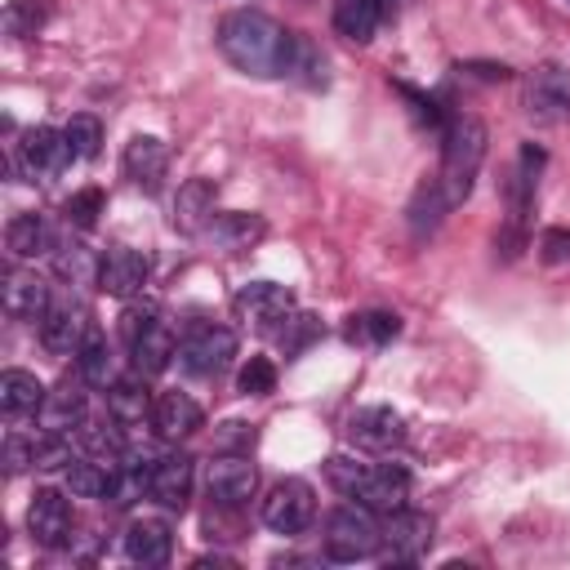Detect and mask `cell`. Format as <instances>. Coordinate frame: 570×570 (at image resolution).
<instances>
[{
	"label": "cell",
	"instance_id": "32",
	"mask_svg": "<svg viewBox=\"0 0 570 570\" xmlns=\"http://www.w3.org/2000/svg\"><path fill=\"white\" fill-rule=\"evenodd\" d=\"M321 334H325V325H321L316 316H307V312H289V316H285V325L276 330V338H281V347H285V356H289V361H294L307 343H316Z\"/></svg>",
	"mask_w": 570,
	"mask_h": 570
},
{
	"label": "cell",
	"instance_id": "14",
	"mask_svg": "<svg viewBox=\"0 0 570 570\" xmlns=\"http://www.w3.org/2000/svg\"><path fill=\"white\" fill-rule=\"evenodd\" d=\"M85 374H67L53 392H45V405H40V423H45V432H76L80 423H85V405H89V396H85Z\"/></svg>",
	"mask_w": 570,
	"mask_h": 570
},
{
	"label": "cell",
	"instance_id": "18",
	"mask_svg": "<svg viewBox=\"0 0 570 570\" xmlns=\"http://www.w3.org/2000/svg\"><path fill=\"white\" fill-rule=\"evenodd\" d=\"M125 552L138 566H165L174 552V530L160 517H134L125 525Z\"/></svg>",
	"mask_w": 570,
	"mask_h": 570
},
{
	"label": "cell",
	"instance_id": "27",
	"mask_svg": "<svg viewBox=\"0 0 570 570\" xmlns=\"http://www.w3.org/2000/svg\"><path fill=\"white\" fill-rule=\"evenodd\" d=\"M263 232H267V223H263L258 214H240V209L214 214V223H209L214 245H223V249H232V254H240V249H249L254 240H263Z\"/></svg>",
	"mask_w": 570,
	"mask_h": 570
},
{
	"label": "cell",
	"instance_id": "6",
	"mask_svg": "<svg viewBox=\"0 0 570 570\" xmlns=\"http://www.w3.org/2000/svg\"><path fill=\"white\" fill-rule=\"evenodd\" d=\"M236 356V334L227 325H196L183 343H178V365L196 379H214L218 370H227Z\"/></svg>",
	"mask_w": 570,
	"mask_h": 570
},
{
	"label": "cell",
	"instance_id": "11",
	"mask_svg": "<svg viewBox=\"0 0 570 570\" xmlns=\"http://www.w3.org/2000/svg\"><path fill=\"white\" fill-rule=\"evenodd\" d=\"M27 525H31V539L40 548H67L71 543V503L58 494V490H36L31 494V508H27Z\"/></svg>",
	"mask_w": 570,
	"mask_h": 570
},
{
	"label": "cell",
	"instance_id": "40",
	"mask_svg": "<svg viewBox=\"0 0 570 570\" xmlns=\"http://www.w3.org/2000/svg\"><path fill=\"white\" fill-rule=\"evenodd\" d=\"M58 272L71 285H85V281H98V258H89V249H80V245H67L58 254Z\"/></svg>",
	"mask_w": 570,
	"mask_h": 570
},
{
	"label": "cell",
	"instance_id": "23",
	"mask_svg": "<svg viewBox=\"0 0 570 570\" xmlns=\"http://www.w3.org/2000/svg\"><path fill=\"white\" fill-rule=\"evenodd\" d=\"M49 303H53V294H49V285L36 272H9V285H4V312L9 316L40 321Z\"/></svg>",
	"mask_w": 570,
	"mask_h": 570
},
{
	"label": "cell",
	"instance_id": "19",
	"mask_svg": "<svg viewBox=\"0 0 570 570\" xmlns=\"http://www.w3.org/2000/svg\"><path fill=\"white\" fill-rule=\"evenodd\" d=\"M214 200H218V187L214 178H187L174 196V227L178 232H209L214 223Z\"/></svg>",
	"mask_w": 570,
	"mask_h": 570
},
{
	"label": "cell",
	"instance_id": "21",
	"mask_svg": "<svg viewBox=\"0 0 570 570\" xmlns=\"http://www.w3.org/2000/svg\"><path fill=\"white\" fill-rule=\"evenodd\" d=\"M200 405L187 396V392H160L156 396V410H151V423L165 441H178V436H191L200 428Z\"/></svg>",
	"mask_w": 570,
	"mask_h": 570
},
{
	"label": "cell",
	"instance_id": "30",
	"mask_svg": "<svg viewBox=\"0 0 570 570\" xmlns=\"http://www.w3.org/2000/svg\"><path fill=\"white\" fill-rule=\"evenodd\" d=\"M111 476H116V463H102V459H71L67 463V490L80 499H107Z\"/></svg>",
	"mask_w": 570,
	"mask_h": 570
},
{
	"label": "cell",
	"instance_id": "28",
	"mask_svg": "<svg viewBox=\"0 0 570 570\" xmlns=\"http://www.w3.org/2000/svg\"><path fill=\"white\" fill-rule=\"evenodd\" d=\"M129 352H134V370H138V374H160V370H169V361L178 356V343H174L169 325L156 321L138 343H129Z\"/></svg>",
	"mask_w": 570,
	"mask_h": 570
},
{
	"label": "cell",
	"instance_id": "4",
	"mask_svg": "<svg viewBox=\"0 0 570 570\" xmlns=\"http://www.w3.org/2000/svg\"><path fill=\"white\" fill-rule=\"evenodd\" d=\"M89 338V307L76 294H58L40 316V343L49 356H76Z\"/></svg>",
	"mask_w": 570,
	"mask_h": 570
},
{
	"label": "cell",
	"instance_id": "24",
	"mask_svg": "<svg viewBox=\"0 0 570 570\" xmlns=\"http://www.w3.org/2000/svg\"><path fill=\"white\" fill-rule=\"evenodd\" d=\"M40 405H45V383L36 374H27V370H4L0 374V410L9 419L40 414Z\"/></svg>",
	"mask_w": 570,
	"mask_h": 570
},
{
	"label": "cell",
	"instance_id": "3",
	"mask_svg": "<svg viewBox=\"0 0 570 570\" xmlns=\"http://www.w3.org/2000/svg\"><path fill=\"white\" fill-rule=\"evenodd\" d=\"M383 543V525L370 517V508L361 503H343L330 512L325 521V557L334 561H361V557H374Z\"/></svg>",
	"mask_w": 570,
	"mask_h": 570
},
{
	"label": "cell",
	"instance_id": "7",
	"mask_svg": "<svg viewBox=\"0 0 570 570\" xmlns=\"http://www.w3.org/2000/svg\"><path fill=\"white\" fill-rule=\"evenodd\" d=\"M232 307H236V316L249 321L254 330L272 334V330H281L285 316L294 312V294H289L285 285H276V281H249V285L236 289Z\"/></svg>",
	"mask_w": 570,
	"mask_h": 570
},
{
	"label": "cell",
	"instance_id": "41",
	"mask_svg": "<svg viewBox=\"0 0 570 570\" xmlns=\"http://www.w3.org/2000/svg\"><path fill=\"white\" fill-rule=\"evenodd\" d=\"M156 321H160V307H156V303H129V307L120 312V334H125V343H138Z\"/></svg>",
	"mask_w": 570,
	"mask_h": 570
},
{
	"label": "cell",
	"instance_id": "26",
	"mask_svg": "<svg viewBox=\"0 0 570 570\" xmlns=\"http://www.w3.org/2000/svg\"><path fill=\"white\" fill-rule=\"evenodd\" d=\"M379 18H383V4L379 0H334V31L356 40V45H370L374 31H379Z\"/></svg>",
	"mask_w": 570,
	"mask_h": 570
},
{
	"label": "cell",
	"instance_id": "25",
	"mask_svg": "<svg viewBox=\"0 0 570 570\" xmlns=\"http://www.w3.org/2000/svg\"><path fill=\"white\" fill-rule=\"evenodd\" d=\"M4 245H9L13 258H36V254L53 249V232L40 214H13L9 227H4Z\"/></svg>",
	"mask_w": 570,
	"mask_h": 570
},
{
	"label": "cell",
	"instance_id": "20",
	"mask_svg": "<svg viewBox=\"0 0 570 570\" xmlns=\"http://www.w3.org/2000/svg\"><path fill=\"white\" fill-rule=\"evenodd\" d=\"M151 410H156V401H151V392H147V383L138 374H125V379H116L107 387V414H111V423L134 428V423L151 419Z\"/></svg>",
	"mask_w": 570,
	"mask_h": 570
},
{
	"label": "cell",
	"instance_id": "43",
	"mask_svg": "<svg viewBox=\"0 0 570 570\" xmlns=\"http://www.w3.org/2000/svg\"><path fill=\"white\" fill-rule=\"evenodd\" d=\"M396 89H401V98L410 102V111H414L419 125H441V107H436V98H428V94H419V89H410V85H396Z\"/></svg>",
	"mask_w": 570,
	"mask_h": 570
},
{
	"label": "cell",
	"instance_id": "10",
	"mask_svg": "<svg viewBox=\"0 0 570 570\" xmlns=\"http://www.w3.org/2000/svg\"><path fill=\"white\" fill-rule=\"evenodd\" d=\"M432 517L428 512H410V508H396L387 512L383 521V543H387V561H419L428 548H432Z\"/></svg>",
	"mask_w": 570,
	"mask_h": 570
},
{
	"label": "cell",
	"instance_id": "33",
	"mask_svg": "<svg viewBox=\"0 0 570 570\" xmlns=\"http://www.w3.org/2000/svg\"><path fill=\"white\" fill-rule=\"evenodd\" d=\"M80 445L89 459H102V463H120V450H125L120 432L107 423H80Z\"/></svg>",
	"mask_w": 570,
	"mask_h": 570
},
{
	"label": "cell",
	"instance_id": "13",
	"mask_svg": "<svg viewBox=\"0 0 570 570\" xmlns=\"http://www.w3.org/2000/svg\"><path fill=\"white\" fill-rule=\"evenodd\" d=\"M352 499H361L370 512H396L410 499V472L396 463H370Z\"/></svg>",
	"mask_w": 570,
	"mask_h": 570
},
{
	"label": "cell",
	"instance_id": "12",
	"mask_svg": "<svg viewBox=\"0 0 570 570\" xmlns=\"http://www.w3.org/2000/svg\"><path fill=\"white\" fill-rule=\"evenodd\" d=\"M191 481H196V459L191 454H160V463L151 468L147 476V494L169 508V512H183L187 499H191Z\"/></svg>",
	"mask_w": 570,
	"mask_h": 570
},
{
	"label": "cell",
	"instance_id": "16",
	"mask_svg": "<svg viewBox=\"0 0 570 570\" xmlns=\"http://www.w3.org/2000/svg\"><path fill=\"white\" fill-rule=\"evenodd\" d=\"M120 169H125V178H129L134 187L160 191V178H165V169H169V147H165L160 138H151V134H138V138H129V147H125V156H120Z\"/></svg>",
	"mask_w": 570,
	"mask_h": 570
},
{
	"label": "cell",
	"instance_id": "1",
	"mask_svg": "<svg viewBox=\"0 0 570 570\" xmlns=\"http://www.w3.org/2000/svg\"><path fill=\"white\" fill-rule=\"evenodd\" d=\"M294 40L298 31H285L276 18L258 9H232L218 22V53L254 80L285 76L294 67Z\"/></svg>",
	"mask_w": 570,
	"mask_h": 570
},
{
	"label": "cell",
	"instance_id": "38",
	"mask_svg": "<svg viewBox=\"0 0 570 570\" xmlns=\"http://www.w3.org/2000/svg\"><path fill=\"white\" fill-rule=\"evenodd\" d=\"M365 468H370V463H361V459H352V454H330V459H325V476H330V485H334L338 494H347V499L356 494Z\"/></svg>",
	"mask_w": 570,
	"mask_h": 570
},
{
	"label": "cell",
	"instance_id": "42",
	"mask_svg": "<svg viewBox=\"0 0 570 570\" xmlns=\"http://www.w3.org/2000/svg\"><path fill=\"white\" fill-rule=\"evenodd\" d=\"M539 258H543L548 267L570 263V232H566V227H548V232L539 236Z\"/></svg>",
	"mask_w": 570,
	"mask_h": 570
},
{
	"label": "cell",
	"instance_id": "44",
	"mask_svg": "<svg viewBox=\"0 0 570 570\" xmlns=\"http://www.w3.org/2000/svg\"><path fill=\"white\" fill-rule=\"evenodd\" d=\"M22 468H36V441L9 436L4 441V472H22Z\"/></svg>",
	"mask_w": 570,
	"mask_h": 570
},
{
	"label": "cell",
	"instance_id": "37",
	"mask_svg": "<svg viewBox=\"0 0 570 570\" xmlns=\"http://www.w3.org/2000/svg\"><path fill=\"white\" fill-rule=\"evenodd\" d=\"M67 138H71V147H76L80 160L98 156V147H102V125H98V116H89V111L71 116V120H67Z\"/></svg>",
	"mask_w": 570,
	"mask_h": 570
},
{
	"label": "cell",
	"instance_id": "15",
	"mask_svg": "<svg viewBox=\"0 0 570 570\" xmlns=\"http://www.w3.org/2000/svg\"><path fill=\"white\" fill-rule=\"evenodd\" d=\"M76 147L67 138V129H49V125H36L22 134V165L31 174H62L71 165Z\"/></svg>",
	"mask_w": 570,
	"mask_h": 570
},
{
	"label": "cell",
	"instance_id": "9",
	"mask_svg": "<svg viewBox=\"0 0 570 570\" xmlns=\"http://www.w3.org/2000/svg\"><path fill=\"white\" fill-rule=\"evenodd\" d=\"M254 463L240 459V454H218L209 468H205V490H209V503L218 508H240L249 503L254 494Z\"/></svg>",
	"mask_w": 570,
	"mask_h": 570
},
{
	"label": "cell",
	"instance_id": "31",
	"mask_svg": "<svg viewBox=\"0 0 570 570\" xmlns=\"http://www.w3.org/2000/svg\"><path fill=\"white\" fill-rule=\"evenodd\" d=\"M76 365H80V374H85L89 387H111L116 383V374H111V347H107V338L98 330H89V338L80 343Z\"/></svg>",
	"mask_w": 570,
	"mask_h": 570
},
{
	"label": "cell",
	"instance_id": "2",
	"mask_svg": "<svg viewBox=\"0 0 570 570\" xmlns=\"http://www.w3.org/2000/svg\"><path fill=\"white\" fill-rule=\"evenodd\" d=\"M485 160V125L476 116H454L445 125V142H441V174H436V187L450 205L468 200L472 196V183H476V169Z\"/></svg>",
	"mask_w": 570,
	"mask_h": 570
},
{
	"label": "cell",
	"instance_id": "22",
	"mask_svg": "<svg viewBox=\"0 0 570 570\" xmlns=\"http://www.w3.org/2000/svg\"><path fill=\"white\" fill-rule=\"evenodd\" d=\"M525 102H530V111L543 116V120H566V116H570V76L557 71V67L534 71Z\"/></svg>",
	"mask_w": 570,
	"mask_h": 570
},
{
	"label": "cell",
	"instance_id": "17",
	"mask_svg": "<svg viewBox=\"0 0 570 570\" xmlns=\"http://www.w3.org/2000/svg\"><path fill=\"white\" fill-rule=\"evenodd\" d=\"M347 432L356 445H370V450H392L405 441V419L392 410V405H361L352 419H347Z\"/></svg>",
	"mask_w": 570,
	"mask_h": 570
},
{
	"label": "cell",
	"instance_id": "29",
	"mask_svg": "<svg viewBox=\"0 0 570 570\" xmlns=\"http://www.w3.org/2000/svg\"><path fill=\"white\" fill-rule=\"evenodd\" d=\"M343 334L356 347H383V343H392L401 334V316L396 312H356V316H347Z\"/></svg>",
	"mask_w": 570,
	"mask_h": 570
},
{
	"label": "cell",
	"instance_id": "5",
	"mask_svg": "<svg viewBox=\"0 0 570 570\" xmlns=\"http://www.w3.org/2000/svg\"><path fill=\"white\" fill-rule=\"evenodd\" d=\"M312 517H316V494L303 476L276 481L263 499V525L276 530V534H298V530H307Z\"/></svg>",
	"mask_w": 570,
	"mask_h": 570
},
{
	"label": "cell",
	"instance_id": "45",
	"mask_svg": "<svg viewBox=\"0 0 570 570\" xmlns=\"http://www.w3.org/2000/svg\"><path fill=\"white\" fill-rule=\"evenodd\" d=\"M379 4H383V18H392V13H396V0H379Z\"/></svg>",
	"mask_w": 570,
	"mask_h": 570
},
{
	"label": "cell",
	"instance_id": "36",
	"mask_svg": "<svg viewBox=\"0 0 570 570\" xmlns=\"http://www.w3.org/2000/svg\"><path fill=\"white\" fill-rule=\"evenodd\" d=\"M102 209H107V196H102L98 187H80V191H76V196L62 205L67 223H71V227H85V232L98 223V214H102Z\"/></svg>",
	"mask_w": 570,
	"mask_h": 570
},
{
	"label": "cell",
	"instance_id": "35",
	"mask_svg": "<svg viewBox=\"0 0 570 570\" xmlns=\"http://www.w3.org/2000/svg\"><path fill=\"white\" fill-rule=\"evenodd\" d=\"M272 387H276V365L267 356H249L236 374V392L240 396H267Z\"/></svg>",
	"mask_w": 570,
	"mask_h": 570
},
{
	"label": "cell",
	"instance_id": "8",
	"mask_svg": "<svg viewBox=\"0 0 570 570\" xmlns=\"http://www.w3.org/2000/svg\"><path fill=\"white\" fill-rule=\"evenodd\" d=\"M147 276H151V258L142 254V249H134V245H111L102 258H98V289L102 294H111V298H134V294H142V285H147Z\"/></svg>",
	"mask_w": 570,
	"mask_h": 570
},
{
	"label": "cell",
	"instance_id": "39",
	"mask_svg": "<svg viewBox=\"0 0 570 570\" xmlns=\"http://www.w3.org/2000/svg\"><path fill=\"white\" fill-rule=\"evenodd\" d=\"M289 71H303L307 85H325V80H330V76H325V53H321L316 40H307V36L294 40V67H289Z\"/></svg>",
	"mask_w": 570,
	"mask_h": 570
},
{
	"label": "cell",
	"instance_id": "34",
	"mask_svg": "<svg viewBox=\"0 0 570 570\" xmlns=\"http://www.w3.org/2000/svg\"><path fill=\"white\" fill-rule=\"evenodd\" d=\"M45 27V4L40 0H9V9H4V31L13 36V40H27V36H36Z\"/></svg>",
	"mask_w": 570,
	"mask_h": 570
}]
</instances>
